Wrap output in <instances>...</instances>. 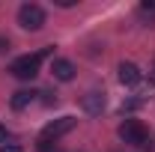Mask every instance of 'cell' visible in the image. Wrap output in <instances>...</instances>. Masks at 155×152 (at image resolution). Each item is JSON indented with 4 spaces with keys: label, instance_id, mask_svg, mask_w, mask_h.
Listing matches in <instances>:
<instances>
[{
    "label": "cell",
    "instance_id": "8fae6325",
    "mask_svg": "<svg viewBox=\"0 0 155 152\" xmlns=\"http://www.w3.org/2000/svg\"><path fill=\"white\" fill-rule=\"evenodd\" d=\"M0 152H24L18 146V143H3V146H0Z\"/></svg>",
    "mask_w": 155,
    "mask_h": 152
},
{
    "label": "cell",
    "instance_id": "6da1fadb",
    "mask_svg": "<svg viewBox=\"0 0 155 152\" xmlns=\"http://www.w3.org/2000/svg\"><path fill=\"white\" fill-rule=\"evenodd\" d=\"M51 51H54V45L42 48V51H36V54H24V57L12 60V66H9L12 78H18V81H33V78L39 75V66H42V60L48 57Z\"/></svg>",
    "mask_w": 155,
    "mask_h": 152
},
{
    "label": "cell",
    "instance_id": "7c38bea8",
    "mask_svg": "<svg viewBox=\"0 0 155 152\" xmlns=\"http://www.w3.org/2000/svg\"><path fill=\"white\" fill-rule=\"evenodd\" d=\"M6 51H9V39L0 36V54H6Z\"/></svg>",
    "mask_w": 155,
    "mask_h": 152
},
{
    "label": "cell",
    "instance_id": "4fadbf2b",
    "mask_svg": "<svg viewBox=\"0 0 155 152\" xmlns=\"http://www.w3.org/2000/svg\"><path fill=\"white\" fill-rule=\"evenodd\" d=\"M3 140H6V125L0 122V143H3Z\"/></svg>",
    "mask_w": 155,
    "mask_h": 152
},
{
    "label": "cell",
    "instance_id": "30bf717a",
    "mask_svg": "<svg viewBox=\"0 0 155 152\" xmlns=\"http://www.w3.org/2000/svg\"><path fill=\"white\" fill-rule=\"evenodd\" d=\"M140 15H149V18H152V15H155V0H152V3H149V0L140 3Z\"/></svg>",
    "mask_w": 155,
    "mask_h": 152
},
{
    "label": "cell",
    "instance_id": "5b68a950",
    "mask_svg": "<svg viewBox=\"0 0 155 152\" xmlns=\"http://www.w3.org/2000/svg\"><path fill=\"white\" fill-rule=\"evenodd\" d=\"M81 104H84V111H87V114L98 116L101 111H104V93H98V90H93V93H87L84 98H81Z\"/></svg>",
    "mask_w": 155,
    "mask_h": 152
},
{
    "label": "cell",
    "instance_id": "8992f818",
    "mask_svg": "<svg viewBox=\"0 0 155 152\" xmlns=\"http://www.w3.org/2000/svg\"><path fill=\"white\" fill-rule=\"evenodd\" d=\"M51 75L57 81H72L75 78V63L72 60H54L51 63Z\"/></svg>",
    "mask_w": 155,
    "mask_h": 152
},
{
    "label": "cell",
    "instance_id": "ba28073f",
    "mask_svg": "<svg viewBox=\"0 0 155 152\" xmlns=\"http://www.w3.org/2000/svg\"><path fill=\"white\" fill-rule=\"evenodd\" d=\"M36 95L39 93H33V90H18V93H12V107H15V111H24L27 104H33Z\"/></svg>",
    "mask_w": 155,
    "mask_h": 152
},
{
    "label": "cell",
    "instance_id": "5bb4252c",
    "mask_svg": "<svg viewBox=\"0 0 155 152\" xmlns=\"http://www.w3.org/2000/svg\"><path fill=\"white\" fill-rule=\"evenodd\" d=\"M152 72H155V63H152Z\"/></svg>",
    "mask_w": 155,
    "mask_h": 152
},
{
    "label": "cell",
    "instance_id": "52a82bcc",
    "mask_svg": "<svg viewBox=\"0 0 155 152\" xmlns=\"http://www.w3.org/2000/svg\"><path fill=\"white\" fill-rule=\"evenodd\" d=\"M119 81L125 87H134V84L143 81V75H140V69H137L134 63H119Z\"/></svg>",
    "mask_w": 155,
    "mask_h": 152
},
{
    "label": "cell",
    "instance_id": "277c9868",
    "mask_svg": "<svg viewBox=\"0 0 155 152\" xmlns=\"http://www.w3.org/2000/svg\"><path fill=\"white\" fill-rule=\"evenodd\" d=\"M78 125L75 116H60V119H51L45 128H42V140H60L63 134H69Z\"/></svg>",
    "mask_w": 155,
    "mask_h": 152
},
{
    "label": "cell",
    "instance_id": "7a4b0ae2",
    "mask_svg": "<svg viewBox=\"0 0 155 152\" xmlns=\"http://www.w3.org/2000/svg\"><path fill=\"white\" fill-rule=\"evenodd\" d=\"M119 137H122V143H131V146H143L152 134L149 128L140 122V119H125L122 125H119Z\"/></svg>",
    "mask_w": 155,
    "mask_h": 152
},
{
    "label": "cell",
    "instance_id": "9c48e42d",
    "mask_svg": "<svg viewBox=\"0 0 155 152\" xmlns=\"http://www.w3.org/2000/svg\"><path fill=\"white\" fill-rule=\"evenodd\" d=\"M36 149H39V152H63V146H60L57 140H42V137H39Z\"/></svg>",
    "mask_w": 155,
    "mask_h": 152
},
{
    "label": "cell",
    "instance_id": "3957f363",
    "mask_svg": "<svg viewBox=\"0 0 155 152\" xmlns=\"http://www.w3.org/2000/svg\"><path fill=\"white\" fill-rule=\"evenodd\" d=\"M18 24L24 30H42V24H45V9L36 6V3H24L18 9Z\"/></svg>",
    "mask_w": 155,
    "mask_h": 152
}]
</instances>
